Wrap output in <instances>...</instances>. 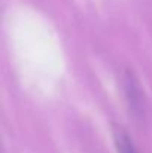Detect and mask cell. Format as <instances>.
I'll return each mask as SVG.
<instances>
[{"mask_svg":"<svg viewBox=\"0 0 152 153\" xmlns=\"http://www.w3.org/2000/svg\"><path fill=\"white\" fill-rule=\"evenodd\" d=\"M122 88H124L125 101L128 104V108L133 113V116L139 120L145 119V113H146L145 94L142 91L140 82L137 80V77L134 76V73L131 70L124 71V74H122Z\"/></svg>","mask_w":152,"mask_h":153,"instance_id":"cell-1","label":"cell"},{"mask_svg":"<svg viewBox=\"0 0 152 153\" xmlns=\"http://www.w3.org/2000/svg\"><path fill=\"white\" fill-rule=\"evenodd\" d=\"M113 141L118 153H139L134 141L130 138L128 132L122 126H115L113 128Z\"/></svg>","mask_w":152,"mask_h":153,"instance_id":"cell-2","label":"cell"}]
</instances>
